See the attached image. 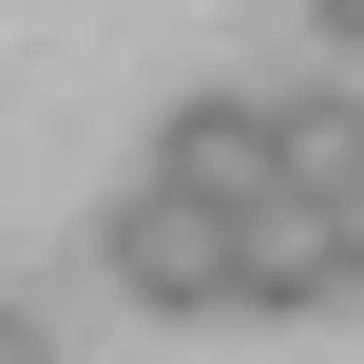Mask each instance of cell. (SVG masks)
Segmentation results:
<instances>
[{"mask_svg":"<svg viewBox=\"0 0 364 364\" xmlns=\"http://www.w3.org/2000/svg\"><path fill=\"white\" fill-rule=\"evenodd\" d=\"M307 38H326V58H346V77H364V0H307Z\"/></svg>","mask_w":364,"mask_h":364,"instance_id":"277c9868","label":"cell"},{"mask_svg":"<svg viewBox=\"0 0 364 364\" xmlns=\"http://www.w3.org/2000/svg\"><path fill=\"white\" fill-rule=\"evenodd\" d=\"M326 230H346V307H364V192H346V211H326Z\"/></svg>","mask_w":364,"mask_h":364,"instance_id":"8992f818","label":"cell"},{"mask_svg":"<svg viewBox=\"0 0 364 364\" xmlns=\"http://www.w3.org/2000/svg\"><path fill=\"white\" fill-rule=\"evenodd\" d=\"M154 173L211 192V211H269L288 192V96H173L154 115Z\"/></svg>","mask_w":364,"mask_h":364,"instance_id":"7a4b0ae2","label":"cell"},{"mask_svg":"<svg viewBox=\"0 0 364 364\" xmlns=\"http://www.w3.org/2000/svg\"><path fill=\"white\" fill-rule=\"evenodd\" d=\"M0 364H58V326H38V307H0Z\"/></svg>","mask_w":364,"mask_h":364,"instance_id":"5b68a950","label":"cell"},{"mask_svg":"<svg viewBox=\"0 0 364 364\" xmlns=\"http://www.w3.org/2000/svg\"><path fill=\"white\" fill-rule=\"evenodd\" d=\"M288 192H307V211H346V192H364V96H346V77L288 96Z\"/></svg>","mask_w":364,"mask_h":364,"instance_id":"3957f363","label":"cell"},{"mask_svg":"<svg viewBox=\"0 0 364 364\" xmlns=\"http://www.w3.org/2000/svg\"><path fill=\"white\" fill-rule=\"evenodd\" d=\"M96 288H115V307H154V326H211V307H250V211H211V192L134 173V192L96 211Z\"/></svg>","mask_w":364,"mask_h":364,"instance_id":"6da1fadb","label":"cell"}]
</instances>
